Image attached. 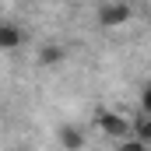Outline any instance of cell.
<instances>
[{
	"mask_svg": "<svg viewBox=\"0 0 151 151\" xmlns=\"http://www.w3.org/2000/svg\"><path fill=\"white\" fill-rule=\"evenodd\" d=\"M95 127L106 134V137H123L134 123L127 119V116H119V113H109V109H102V113L95 116Z\"/></svg>",
	"mask_w": 151,
	"mask_h": 151,
	"instance_id": "obj_1",
	"label": "cell"
},
{
	"mask_svg": "<svg viewBox=\"0 0 151 151\" xmlns=\"http://www.w3.org/2000/svg\"><path fill=\"white\" fill-rule=\"evenodd\" d=\"M99 21L106 25V28H116V25H123V21H130V7L127 4H102L99 7Z\"/></svg>",
	"mask_w": 151,
	"mask_h": 151,
	"instance_id": "obj_2",
	"label": "cell"
},
{
	"mask_svg": "<svg viewBox=\"0 0 151 151\" xmlns=\"http://www.w3.org/2000/svg\"><path fill=\"white\" fill-rule=\"evenodd\" d=\"M56 137H60V144H63V151H81V148H84V134H81L77 127H70V123H63Z\"/></svg>",
	"mask_w": 151,
	"mask_h": 151,
	"instance_id": "obj_3",
	"label": "cell"
},
{
	"mask_svg": "<svg viewBox=\"0 0 151 151\" xmlns=\"http://www.w3.org/2000/svg\"><path fill=\"white\" fill-rule=\"evenodd\" d=\"M21 28H18V25H11V21H7V25H0V46H4V49H18V46H21Z\"/></svg>",
	"mask_w": 151,
	"mask_h": 151,
	"instance_id": "obj_4",
	"label": "cell"
},
{
	"mask_svg": "<svg viewBox=\"0 0 151 151\" xmlns=\"http://www.w3.org/2000/svg\"><path fill=\"white\" fill-rule=\"evenodd\" d=\"M39 63H42V67H56V63H63V49H60V46H42Z\"/></svg>",
	"mask_w": 151,
	"mask_h": 151,
	"instance_id": "obj_5",
	"label": "cell"
},
{
	"mask_svg": "<svg viewBox=\"0 0 151 151\" xmlns=\"http://www.w3.org/2000/svg\"><path fill=\"white\" fill-rule=\"evenodd\" d=\"M134 130H137V141H144V144H151V116H144V119H137V123H134Z\"/></svg>",
	"mask_w": 151,
	"mask_h": 151,
	"instance_id": "obj_6",
	"label": "cell"
},
{
	"mask_svg": "<svg viewBox=\"0 0 151 151\" xmlns=\"http://www.w3.org/2000/svg\"><path fill=\"white\" fill-rule=\"evenodd\" d=\"M119 151H151V148L144 144V141H137V137H134V141H123V144H119Z\"/></svg>",
	"mask_w": 151,
	"mask_h": 151,
	"instance_id": "obj_7",
	"label": "cell"
},
{
	"mask_svg": "<svg viewBox=\"0 0 151 151\" xmlns=\"http://www.w3.org/2000/svg\"><path fill=\"white\" fill-rule=\"evenodd\" d=\"M141 109H144V116H151V84L141 88Z\"/></svg>",
	"mask_w": 151,
	"mask_h": 151,
	"instance_id": "obj_8",
	"label": "cell"
},
{
	"mask_svg": "<svg viewBox=\"0 0 151 151\" xmlns=\"http://www.w3.org/2000/svg\"><path fill=\"white\" fill-rule=\"evenodd\" d=\"M14 151H25V148H14Z\"/></svg>",
	"mask_w": 151,
	"mask_h": 151,
	"instance_id": "obj_9",
	"label": "cell"
}]
</instances>
